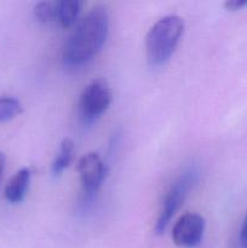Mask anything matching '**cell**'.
<instances>
[{
  "mask_svg": "<svg viewBox=\"0 0 247 248\" xmlns=\"http://www.w3.org/2000/svg\"><path fill=\"white\" fill-rule=\"evenodd\" d=\"M205 218L198 213H185L172 229V239L179 247H195L201 242L205 232Z\"/></svg>",
  "mask_w": 247,
  "mask_h": 248,
  "instance_id": "5",
  "label": "cell"
},
{
  "mask_svg": "<svg viewBox=\"0 0 247 248\" xmlns=\"http://www.w3.org/2000/svg\"><path fill=\"white\" fill-rule=\"evenodd\" d=\"M240 244L244 248H247V212L242 222L241 230H240Z\"/></svg>",
  "mask_w": 247,
  "mask_h": 248,
  "instance_id": "13",
  "label": "cell"
},
{
  "mask_svg": "<svg viewBox=\"0 0 247 248\" xmlns=\"http://www.w3.org/2000/svg\"><path fill=\"white\" fill-rule=\"evenodd\" d=\"M31 182V170L23 167L9 181L5 188V199L11 203H18L26 196Z\"/></svg>",
  "mask_w": 247,
  "mask_h": 248,
  "instance_id": "7",
  "label": "cell"
},
{
  "mask_svg": "<svg viewBox=\"0 0 247 248\" xmlns=\"http://www.w3.org/2000/svg\"><path fill=\"white\" fill-rule=\"evenodd\" d=\"M80 181L87 194H94L106 178V165L98 153H87L80 159L77 165Z\"/></svg>",
  "mask_w": 247,
  "mask_h": 248,
  "instance_id": "6",
  "label": "cell"
},
{
  "mask_svg": "<svg viewBox=\"0 0 247 248\" xmlns=\"http://www.w3.org/2000/svg\"><path fill=\"white\" fill-rule=\"evenodd\" d=\"M23 111L22 104L14 97H1L0 98V123H5L15 119Z\"/></svg>",
  "mask_w": 247,
  "mask_h": 248,
  "instance_id": "10",
  "label": "cell"
},
{
  "mask_svg": "<svg viewBox=\"0 0 247 248\" xmlns=\"http://www.w3.org/2000/svg\"><path fill=\"white\" fill-rule=\"evenodd\" d=\"M110 17L103 5H96L75 24L62 52L67 67L79 68L93 60L103 47L109 33Z\"/></svg>",
  "mask_w": 247,
  "mask_h": 248,
  "instance_id": "1",
  "label": "cell"
},
{
  "mask_svg": "<svg viewBox=\"0 0 247 248\" xmlns=\"http://www.w3.org/2000/svg\"><path fill=\"white\" fill-rule=\"evenodd\" d=\"M184 31L183 18L169 15L150 27L145 38L147 61L152 67H161L176 51Z\"/></svg>",
  "mask_w": 247,
  "mask_h": 248,
  "instance_id": "2",
  "label": "cell"
},
{
  "mask_svg": "<svg viewBox=\"0 0 247 248\" xmlns=\"http://www.w3.org/2000/svg\"><path fill=\"white\" fill-rule=\"evenodd\" d=\"M247 6V0H227L224 2V7L229 11H236Z\"/></svg>",
  "mask_w": 247,
  "mask_h": 248,
  "instance_id": "12",
  "label": "cell"
},
{
  "mask_svg": "<svg viewBox=\"0 0 247 248\" xmlns=\"http://www.w3.org/2000/svg\"><path fill=\"white\" fill-rule=\"evenodd\" d=\"M196 179H198V172L190 169L183 172L167 189L164 200H162L161 210H160L156 223H155V232L157 235L164 234L173 216L183 205L186 195L195 184Z\"/></svg>",
  "mask_w": 247,
  "mask_h": 248,
  "instance_id": "3",
  "label": "cell"
},
{
  "mask_svg": "<svg viewBox=\"0 0 247 248\" xmlns=\"http://www.w3.org/2000/svg\"><path fill=\"white\" fill-rule=\"evenodd\" d=\"M113 99V92L107 81L96 79L90 82L80 96V113L86 121H93L106 113Z\"/></svg>",
  "mask_w": 247,
  "mask_h": 248,
  "instance_id": "4",
  "label": "cell"
},
{
  "mask_svg": "<svg viewBox=\"0 0 247 248\" xmlns=\"http://www.w3.org/2000/svg\"><path fill=\"white\" fill-rule=\"evenodd\" d=\"M34 15L39 22L45 24L56 22V4L55 1H40L34 7Z\"/></svg>",
  "mask_w": 247,
  "mask_h": 248,
  "instance_id": "11",
  "label": "cell"
},
{
  "mask_svg": "<svg viewBox=\"0 0 247 248\" xmlns=\"http://www.w3.org/2000/svg\"><path fill=\"white\" fill-rule=\"evenodd\" d=\"M56 4V22L63 28H69L77 24L81 12L82 1L80 0H58Z\"/></svg>",
  "mask_w": 247,
  "mask_h": 248,
  "instance_id": "8",
  "label": "cell"
},
{
  "mask_svg": "<svg viewBox=\"0 0 247 248\" xmlns=\"http://www.w3.org/2000/svg\"><path fill=\"white\" fill-rule=\"evenodd\" d=\"M73 154H74V142L70 138H64L61 142L58 152L52 161V173L53 176H60L72 162Z\"/></svg>",
  "mask_w": 247,
  "mask_h": 248,
  "instance_id": "9",
  "label": "cell"
},
{
  "mask_svg": "<svg viewBox=\"0 0 247 248\" xmlns=\"http://www.w3.org/2000/svg\"><path fill=\"white\" fill-rule=\"evenodd\" d=\"M4 169H5V154L0 152V179H1Z\"/></svg>",
  "mask_w": 247,
  "mask_h": 248,
  "instance_id": "14",
  "label": "cell"
}]
</instances>
